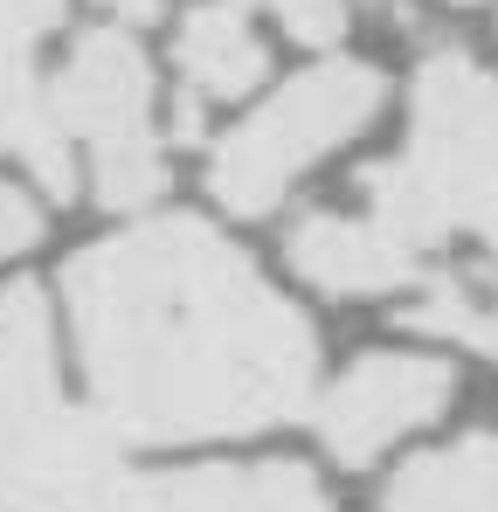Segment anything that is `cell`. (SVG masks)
I'll list each match as a JSON object with an SVG mask.
<instances>
[{
	"mask_svg": "<svg viewBox=\"0 0 498 512\" xmlns=\"http://www.w3.org/2000/svg\"><path fill=\"white\" fill-rule=\"evenodd\" d=\"M35 236H42V215H35V201H28L21 187H7V180H0V256L28 250Z\"/></svg>",
	"mask_w": 498,
	"mask_h": 512,
	"instance_id": "cell-15",
	"label": "cell"
},
{
	"mask_svg": "<svg viewBox=\"0 0 498 512\" xmlns=\"http://www.w3.org/2000/svg\"><path fill=\"white\" fill-rule=\"evenodd\" d=\"M0 146L21 153V167L35 173L49 194H77V153L49 118V97L35 84V70H0Z\"/></svg>",
	"mask_w": 498,
	"mask_h": 512,
	"instance_id": "cell-11",
	"label": "cell"
},
{
	"mask_svg": "<svg viewBox=\"0 0 498 512\" xmlns=\"http://www.w3.org/2000/svg\"><path fill=\"white\" fill-rule=\"evenodd\" d=\"M360 194L402 250L429 256L450 236H478L498 263V77L457 49H436L415 77L402 160L367 167Z\"/></svg>",
	"mask_w": 498,
	"mask_h": 512,
	"instance_id": "cell-2",
	"label": "cell"
},
{
	"mask_svg": "<svg viewBox=\"0 0 498 512\" xmlns=\"http://www.w3.org/2000/svg\"><path fill=\"white\" fill-rule=\"evenodd\" d=\"M381 512H498V429L415 457L388 485Z\"/></svg>",
	"mask_w": 498,
	"mask_h": 512,
	"instance_id": "cell-10",
	"label": "cell"
},
{
	"mask_svg": "<svg viewBox=\"0 0 498 512\" xmlns=\"http://www.w3.org/2000/svg\"><path fill=\"white\" fill-rule=\"evenodd\" d=\"M284 250H291V270L312 277L332 298H374V291H402V284L422 277V256L402 250L367 208H353V215H332V208L305 215Z\"/></svg>",
	"mask_w": 498,
	"mask_h": 512,
	"instance_id": "cell-8",
	"label": "cell"
},
{
	"mask_svg": "<svg viewBox=\"0 0 498 512\" xmlns=\"http://www.w3.org/2000/svg\"><path fill=\"white\" fill-rule=\"evenodd\" d=\"M97 7H111L118 21H153L160 14V0H97Z\"/></svg>",
	"mask_w": 498,
	"mask_h": 512,
	"instance_id": "cell-16",
	"label": "cell"
},
{
	"mask_svg": "<svg viewBox=\"0 0 498 512\" xmlns=\"http://www.w3.org/2000/svg\"><path fill=\"white\" fill-rule=\"evenodd\" d=\"M173 63H180V84H187V97H180V139H194L201 104H229V97L256 90V77L270 70V49L249 28L243 0H222V7H194L180 21Z\"/></svg>",
	"mask_w": 498,
	"mask_h": 512,
	"instance_id": "cell-9",
	"label": "cell"
},
{
	"mask_svg": "<svg viewBox=\"0 0 498 512\" xmlns=\"http://www.w3.org/2000/svg\"><path fill=\"white\" fill-rule=\"evenodd\" d=\"M63 21V0H0V70H35V42Z\"/></svg>",
	"mask_w": 498,
	"mask_h": 512,
	"instance_id": "cell-13",
	"label": "cell"
},
{
	"mask_svg": "<svg viewBox=\"0 0 498 512\" xmlns=\"http://www.w3.org/2000/svg\"><path fill=\"white\" fill-rule=\"evenodd\" d=\"M97 423L118 443L249 436L312 402L305 319L208 222H146L70 263Z\"/></svg>",
	"mask_w": 498,
	"mask_h": 512,
	"instance_id": "cell-1",
	"label": "cell"
},
{
	"mask_svg": "<svg viewBox=\"0 0 498 512\" xmlns=\"http://www.w3.org/2000/svg\"><path fill=\"white\" fill-rule=\"evenodd\" d=\"M118 478V436L63 402L35 284L0 291V512H83Z\"/></svg>",
	"mask_w": 498,
	"mask_h": 512,
	"instance_id": "cell-3",
	"label": "cell"
},
{
	"mask_svg": "<svg viewBox=\"0 0 498 512\" xmlns=\"http://www.w3.org/2000/svg\"><path fill=\"white\" fill-rule=\"evenodd\" d=\"M256 7H270L284 21V35H298L312 49H326V42L346 35V0H256Z\"/></svg>",
	"mask_w": 498,
	"mask_h": 512,
	"instance_id": "cell-14",
	"label": "cell"
},
{
	"mask_svg": "<svg viewBox=\"0 0 498 512\" xmlns=\"http://www.w3.org/2000/svg\"><path fill=\"white\" fill-rule=\"evenodd\" d=\"M56 132L70 139L77 173L104 208H146L166 187V153L153 132V70L125 28L83 35L63 77L42 90Z\"/></svg>",
	"mask_w": 498,
	"mask_h": 512,
	"instance_id": "cell-5",
	"label": "cell"
},
{
	"mask_svg": "<svg viewBox=\"0 0 498 512\" xmlns=\"http://www.w3.org/2000/svg\"><path fill=\"white\" fill-rule=\"evenodd\" d=\"M415 333H443V340L471 346L498 360V284H471V277H436L422 298L409 305Z\"/></svg>",
	"mask_w": 498,
	"mask_h": 512,
	"instance_id": "cell-12",
	"label": "cell"
},
{
	"mask_svg": "<svg viewBox=\"0 0 498 512\" xmlns=\"http://www.w3.org/2000/svg\"><path fill=\"white\" fill-rule=\"evenodd\" d=\"M450 367L422 360V353H374L360 360L346 381H332L319 402V436L339 464H367L388 443L415 436L422 423H436L450 409Z\"/></svg>",
	"mask_w": 498,
	"mask_h": 512,
	"instance_id": "cell-6",
	"label": "cell"
},
{
	"mask_svg": "<svg viewBox=\"0 0 498 512\" xmlns=\"http://www.w3.org/2000/svg\"><path fill=\"white\" fill-rule=\"evenodd\" d=\"M381 111V77L353 56H326L305 77L277 90L263 111H249L243 125L215 146L208 187L229 215H263L284 201L291 180L326 160L332 146H346L353 132H367Z\"/></svg>",
	"mask_w": 498,
	"mask_h": 512,
	"instance_id": "cell-4",
	"label": "cell"
},
{
	"mask_svg": "<svg viewBox=\"0 0 498 512\" xmlns=\"http://www.w3.org/2000/svg\"><path fill=\"white\" fill-rule=\"evenodd\" d=\"M83 512H326V492L305 464H201L111 478Z\"/></svg>",
	"mask_w": 498,
	"mask_h": 512,
	"instance_id": "cell-7",
	"label": "cell"
}]
</instances>
